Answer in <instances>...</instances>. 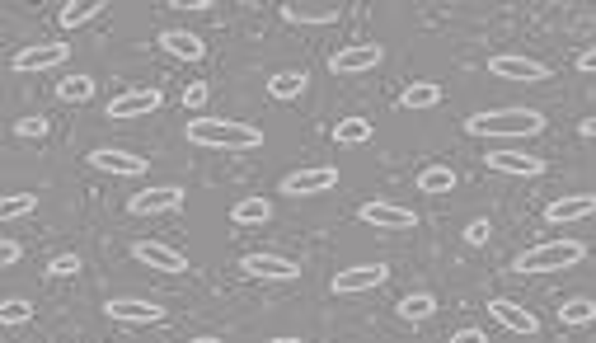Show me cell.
I'll return each instance as SVG.
<instances>
[{
	"label": "cell",
	"mask_w": 596,
	"mask_h": 343,
	"mask_svg": "<svg viewBox=\"0 0 596 343\" xmlns=\"http://www.w3.org/2000/svg\"><path fill=\"white\" fill-rule=\"evenodd\" d=\"M432 311H437V297H432V292H409V297L399 301V320H413V325L428 320Z\"/></svg>",
	"instance_id": "d4e9b609"
},
{
	"label": "cell",
	"mask_w": 596,
	"mask_h": 343,
	"mask_svg": "<svg viewBox=\"0 0 596 343\" xmlns=\"http://www.w3.org/2000/svg\"><path fill=\"white\" fill-rule=\"evenodd\" d=\"M165 104V94L160 90H127V94H118V99H108V118H146V113H155Z\"/></svg>",
	"instance_id": "9a60e30c"
},
{
	"label": "cell",
	"mask_w": 596,
	"mask_h": 343,
	"mask_svg": "<svg viewBox=\"0 0 596 343\" xmlns=\"http://www.w3.org/2000/svg\"><path fill=\"white\" fill-rule=\"evenodd\" d=\"M578 71L582 76H596V47H587V52L578 57Z\"/></svg>",
	"instance_id": "8d00e7d4"
},
{
	"label": "cell",
	"mask_w": 596,
	"mask_h": 343,
	"mask_svg": "<svg viewBox=\"0 0 596 343\" xmlns=\"http://www.w3.org/2000/svg\"><path fill=\"white\" fill-rule=\"evenodd\" d=\"M29 320H33V306H29V301L10 297L5 306H0V325H5V329H19V325H29Z\"/></svg>",
	"instance_id": "4dcf8cb0"
},
{
	"label": "cell",
	"mask_w": 596,
	"mask_h": 343,
	"mask_svg": "<svg viewBox=\"0 0 596 343\" xmlns=\"http://www.w3.org/2000/svg\"><path fill=\"white\" fill-rule=\"evenodd\" d=\"M489 315H493V320H498L503 329H512V334H540V320H535L526 306H517V301H507V297L489 301Z\"/></svg>",
	"instance_id": "ac0fdd59"
},
{
	"label": "cell",
	"mask_w": 596,
	"mask_h": 343,
	"mask_svg": "<svg viewBox=\"0 0 596 343\" xmlns=\"http://www.w3.org/2000/svg\"><path fill=\"white\" fill-rule=\"evenodd\" d=\"M489 170L517 174V179H535V174H545V160H540V156H526V151H512V146H503V151H489Z\"/></svg>",
	"instance_id": "e0dca14e"
},
{
	"label": "cell",
	"mask_w": 596,
	"mask_h": 343,
	"mask_svg": "<svg viewBox=\"0 0 596 343\" xmlns=\"http://www.w3.org/2000/svg\"><path fill=\"white\" fill-rule=\"evenodd\" d=\"M94 15H99L94 0H71V5H62V29H80V24H90Z\"/></svg>",
	"instance_id": "f1b7e54d"
},
{
	"label": "cell",
	"mask_w": 596,
	"mask_h": 343,
	"mask_svg": "<svg viewBox=\"0 0 596 343\" xmlns=\"http://www.w3.org/2000/svg\"><path fill=\"white\" fill-rule=\"evenodd\" d=\"M306 85H310L306 71H277V76L268 80V94H273V99H296V94H306Z\"/></svg>",
	"instance_id": "cb8c5ba5"
},
{
	"label": "cell",
	"mask_w": 596,
	"mask_h": 343,
	"mask_svg": "<svg viewBox=\"0 0 596 343\" xmlns=\"http://www.w3.org/2000/svg\"><path fill=\"white\" fill-rule=\"evenodd\" d=\"M418 188L423 193H451L456 188V170L451 165H428V170L418 174Z\"/></svg>",
	"instance_id": "484cf974"
},
{
	"label": "cell",
	"mask_w": 596,
	"mask_h": 343,
	"mask_svg": "<svg viewBox=\"0 0 596 343\" xmlns=\"http://www.w3.org/2000/svg\"><path fill=\"white\" fill-rule=\"evenodd\" d=\"M489 231H493L489 221H484V217H474L470 226H465V240H470V245H484V240H489Z\"/></svg>",
	"instance_id": "836d02e7"
},
{
	"label": "cell",
	"mask_w": 596,
	"mask_h": 343,
	"mask_svg": "<svg viewBox=\"0 0 596 343\" xmlns=\"http://www.w3.org/2000/svg\"><path fill=\"white\" fill-rule=\"evenodd\" d=\"M442 104V85L437 80H409L399 90V109L404 113H423V109H437Z\"/></svg>",
	"instance_id": "d6986e66"
},
{
	"label": "cell",
	"mask_w": 596,
	"mask_h": 343,
	"mask_svg": "<svg viewBox=\"0 0 596 343\" xmlns=\"http://www.w3.org/2000/svg\"><path fill=\"white\" fill-rule=\"evenodd\" d=\"M282 19H287V24H334L338 5H315V0H301V5H282Z\"/></svg>",
	"instance_id": "44dd1931"
},
{
	"label": "cell",
	"mask_w": 596,
	"mask_h": 343,
	"mask_svg": "<svg viewBox=\"0 0 596 343\" xmlns=\"http://www.w3.org/2000/svg\"><path fill=\"white\" fill-rule=\"evenodd\" d=\"M587 259V245L582 240H545V245H531V250L517 254V273H564V268H578Z\"/></svg>",
	"instance_id": "3957f363"
},
{
	"label": "cell",
	"mask_w": 596,
	"mask_h": 343,
	"mask_svg": "<svg viewBox=\"0 0 596 343\" xmlns=\"http://www.w3.org/2000/svg\"><path fill=\"white\" fill-rule=\"evenodd\" d=\"M465 132L470 137H540L545 118L535 109H489V113L465 118Z\"/></svg>",
	"instance_id": "7a4b0ae2"
},
{
	"label": "cell",
	"mask_w": 596,
	"mask_h": 343,
	"mask_svg": "<svg viewBox=\"0 0 596 343\" xmlns=\"http://www.w3.org/2000/svg\"><path fill=\"white\" fill-rule=\"evenodd\" d=\"M71 273H80V254H57L47 264V278H71Z\"/></svg>",
	"instance_id": "1f68e13d"
},
{
	"label": "cell",
	"mask_w": 596,
	"mask_h": 343,
	"mask_svg": "<svg viewBox=\"0 0 596 343\" xmlns=\"http://www.w3.org/2000/svg\"><path fill=\"white\" fill-rule=\"evenodd\" d=\"M19 254H24V250H19V240H5V245H0V264H5V268L19 264Z\"/></svg>",
	"instance_id": "d590c367"
},
{
	"label": "cell",
	"mask_w": 596,
	"mask_h": 343,
	"mask_svg": "<svg viewBox=\"0 0 596 343\" xmlns=\"http://www.w3.org/2000/svg\"><path fill=\"white\" fill-rule=\"evenodd\" d=\"M94 170L104 174H118V179H137V174H146L151 165H146V156H132V151H118V146H99L90 156Z\"/></svg>",
	"instance_id": "4fadbf2b"
},
{
	"label": "cell",
	"mask_w": 596,
	"mask_h": 343,
	"mask_svg": "<svg viewBox=\"0 0 596 343\" xmlns=\"http://www.w3.org/2000/svg\"><path fill=\"white\" fill-rule=\"evenodd\" d=\"M132 259H137L141 268H155V273H184L188 259L174 245H160V240H137L132 245Z\"/></svg>",
	"instance_id": "30bf717a"
},
{
	"label": "cell",
	"mask_w": 596,
	"mask_h": 343,
	"mask_svg": "<svg viewBox=\"0 0 596 343\" xmlns=\"http://www.w3.org/2000/svg\"><path fill=\"white\" fill-rule=\"evenodd\" d=\"M559 320H564V325H592L596 306L587 297H573V301H564V306H559Z\"/></svg>",
	"instance_id": "83f0119b"
},
{
	"label": "cell",
	"mask_w": 596,
	"mask_h": 343,
	"mask_svg": "<svg viewBox=\"0 0 596 343\" xmlns=\"http://www.w3.org/2000/svg\"><path fill=\"white\" fill-rule=\"evenodd\" d=\"M578 132H582V137H596V113H592V118H582Z\"/></svg>",
	"instance_id": "ab89813d"
},
{
	"label": "cell",
	"mask_w": 596,
	"mask_h": 343,
	"mask_svg": "<svg viewBox=\"0 0 596 343\" xmlns=\"http://www.w3.org/2000/svg\"><path fill=\"white\" fill-rule=\"evenodd\" d=\"M273 343H306V339H273Z\"/></svg>",
	"instance_id": "60d3db41"
},
{
	"label": "cell",
	"mask_w": 596,
	"mask_h": 343,
	"mask_svg": "<svg viewBox=\"0 0 596 343\" xmlns=\"http://www.w3.org/2000/svg\"><path fill=\"white\" fill-rule=\"evenodd\" d=\"M202 99H207V85H202V80H193V85L184 90V104H188V109H202Z\"/></svg>",
	"instance_id": "e575fe53"
},
{
	"label": "cell",
	"mask_w": 596,
	"mask_h": 343,
	"mask_svg": "<svg viewBox=\"0 0 596 343\" xmlns=\"http://www.w3.org/2000/svg\"><path fill=\"white\" fill-rule=\"evenodd\" d=\"M268 217H273V203H268V198H240V203L230 207V221H235V226H263Z\"/></svg>",
	"instance_id": "7402d4cb"
},
{
	"label": "cell",
	"mask_w": 596,
	"mask_h": 343,
	"mask_svg": "<svg viewBox=\"0 0 596 343\" xmlns=\"http://www.w3.org/2000/svg\"><path fill=\"white\" fill-rule=\"evenodd\" d=\"M184 207V188L174 184H155V188H141L127 198V212L132 217H160V212H179Z\"/></svg>",
	"instance_id": "277c9868"
},
{
	"label": "cell",
	"mask_w": 596,
	"mask_h": 343,
	"mask_svg": "<svg viewBox=\"0 0 596 343\" xmlns=\"http://www.w3.org/2000/svg\"><path fill=\"white\" fill-rule=\"evenodd\" d=\"M334 141H338V146L371 141V123H367V118H338V123H334Z\"/></svg>",
	"instance_id": "4316f807"
},
{
	"label": "cell",
	"mask_w": 596,
	"mask_h": 343,
	"mask_svg": "<svg viewBox=\"0 0 596 343\" xmlns=\"http://www.w3.org/2000/svg\"><path fill=\"white\" fill-rule=\"evenodd\" d=\"M188 343H221V339H188Z\"/></svg>",
	"instance_id": "b9f144b4"
},
{
	"label": "cell",
	"mask_w": 596,
	"mask_h": 343,
	"mask_svg": "<svg viewBox=\"0 0 596 343\" xmlns=\"http://www.w3.org/2000/svg\"><path fill=\"white\" fill-rule=\"evenodd\" d=\"M15 132L19 137H29V141H38V137H47V118H19Z\"/></svg>",
	"instance_id": "d6a6232c"
},
{
	"label": "cell",
	"mask_w": 596,
	"mask_h": 343,
	"mask_svg": "<svg viewBox=\"0 0 596 343\" xmlns=\"http://www.w3.org/2000/svg\"><path fill=\"white\" fill-rule=\"evenodd\" d=\"M90 94H94V76H85V71L57 80V99H62V104H85Z\"/></svg>",
	"instance_id": "603a6c76"
},
{
	"label": "cell",
	"mask_w": 596,
	"mask_h": 343,
	"mask_svg": "<svg viewBox=\"0 0 596 343\" xmlns=\"http://www.w3.org/2000/svg\"><path fill=\"white\" fill-rule=\"evenodd\" d=\"M385 47L381 43H352V47H338L334 57H329V71L334 76H362L371 66H381Z\"/></svg>",
	"instance_id": "52a82bcc"
},
{
	"label": "cell",
	"mask_w": 596,
	"mask_h": 343,
	"mask_svg": "<svg viewBox=\"0 0 596 343\" xmlns=\"http://www.w3.org/2000/svg\"><path fill=\"white\" fill-rule=\"evenodd\" d=\"M160 47H165L169 57H179V62H202L207 57V43L188 29H165L160 33Z\"/></svg>",
	"instance_id": "ffe728a7"
},
{
	"label": "cell",
	"mask_w": 596,
	"mask_h": 343,
	"mask_svg": "<svg viewBox=\"0 0 596 343\" xmlns=\"http://www.w3.org/2000/svg\"><path fill=\"white\" fill-rule=\"evenodd\" d=\"M104 311L118 325H160L165 320V306H151V301H141V297H113Z\"/></svg>",
	"instance_id": "8fae6325"
},
{
	"label": "cell",
	"mask_w": 596,
	"mask_h": 343,
	"mask_svg": "<svg viewBox=\"0 0 596 343\" xmlns=\"http://www.w3.org/2000/svg\"><path fill=\"white\" fill-rule=\"evenodd\" d=\"M362 221L376 226V231H413L418 226V212L399 203H362Z\"/></svg>",
	"instance_id": "7c38bea8"
},
{
	"label": "cell",
	"mask_w": 596,
	"mask_h": 343,
	"mask_svg": "<svg viewBox=\"0 0 596 343\" xmlns=\"http://www.w3.org/2000/svg\"><path fill=\"white\" fill-rule=\"evenodd\" d=\"M71 57V43H29L15 57L19 76H43V71H57V66Z\"/></svg>",
	"instance_id": "5b68a950"
},
{
	"label": "cell",
	"mask_w": 596,
	"mask_h": 343,
	"mask_svg": "<svg viewBox=\"0 0 596 343\" xmlns=\"http://www.w3.org/2000/svg\"><path fill=\"white\" fill-rule=\"evenodd\" d=\"M451 343H489L479 329H460V334H451Z\"/></svg>",
	"instance_id": "74e56055"
},
{
	"label": "cell",
	"mask_w": 596,
	"mask_h": 343,
	"mask_svg": "<svg viewBox=\"0 0 596 343\" xmlns=\"http://www.w3.org/2000/svg\"><path fill=\"white\" fill-rule=\"evenodd\" d=\"M240 268H245L249 278H263V282H291L301 268L291 264L287 254H245L240 259Z\"/></svg>",
	"instance_id": "5bb4252c"
},
{
	"label": "cell",
	"mask_w": 596,
	"mask_h": 343,
	"mask_svg": "<svg viewBox=\"0 0 596 343\" xmlns=\"http://www.w3.org/2000/svg\"><path fill=\"white\" fill-rule=\"evenodd\" d=\"M179 10H212V0H174Z\"/></svg>",
	"instance_id": "f35d334b"
},
{
	"label": "cell",
	"mask_w": 596,
	"mask_h": 343,
	"mask_svg": "<svg viewBox=\"0 0 596 343\" xmlns=\"http://www.w3.org/2000/svg\"><path fill=\"white\" fill-rule=\"evenodd\" d=\"M596 212V193H564V198H554L545 207V221L550 226H568V221H582Z\"/></svg>",
	"instance_id": "2e32d148"
},
{
	"label": "cell",
	"mask_w": 596,
	"mask_h": 343,
	"mask_svg": "<svg viewBox=\"0 0 596 343\" xmlns=\"http://www.w3.org/2000/svg\"><path fill=\"white\" fill-rule=\"evenodd\" d=\"M184 137L207 151H254L263 146V132L254 123H235V118H188Z\"/></svg>",
	"instance_id": "6da1fadb"
},
{
	"label": "cell",
	"mask_w": 596,
	"mask_h": 343,
	"mask_svg": "<svg viewBox=\"0 0 596 343\" xmlns=\"http://www.w3.org/2000/svg\"><path fill=\"white\" fill-rule=\"evenodd\" d=\"M385 278H390L385 264H357V268H338L329 287H334L338 297H352V292H376Z\"/></svg>",
	"instance_id": "ba28073f"
},
{
	"label": "cell",
	"mask_w": 596,
	"mask_h": 343,
	"mask_svg": "<svg viewBox=\"0 0 596 343\" xmlns=\"http://www.w3.org/2000/svg\"><path fill=\"white\" fill-rule=\"evenodd\" d=\"M489 71L498 80H550V71H545V62H535V57H521V52H498V57H489Z\"/></svg>",
	"instance_id": "9c48e42d"
},
{
	"label": "cell",
	"mask_w": 596,
	"mask_h": 343,
	"mask_svg": "<svg viewBox=\"0 0 596 343\" xmlns=\"http://www.w3.org/2000/svg\"><path fill=\"white\" fill-rule=\"evenodd\" d=\"M33 207H38V198H33V193H5V198H0V217H5V221L29 217Z\"/></svg>",
	"instance_id": "f546056e"
},
{
	"label": "cell",
	"mask_w": 596,
	"mask_h": 343,
	"mask_svg": "<svg viewBox=\"0 0 596 343\" xmlns=\"http://www.w3.org/2000/svg\"><path fill=\"white\" fill-rule=\"evenodd\" d=\"M338 184V170L334 165H310V170H291L282 179V193L287 198H315V193H329Z\"/></svg>",
	"instance_id": "8992f818"
}]
</instances>
